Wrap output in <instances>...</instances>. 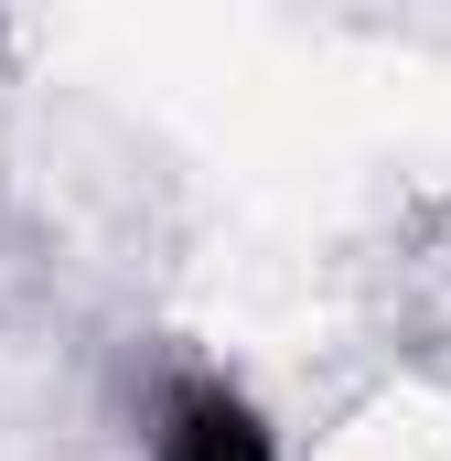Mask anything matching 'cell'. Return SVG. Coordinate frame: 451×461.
<instances>
[{
    "instance_id": "1",
    "label": "cell",
    "mask_w": 451,
    "mask_h": 461,
    "mask_svg": "<svg viewBox=\"0 0 451 461\" xmlns=\"http://www.w3.org/2000/svg\"><path fill=\"white\" fill-rule=\"evenodd\" d=\"M161 461H280L269 451V429H258V408L216 386V375H194V386H172V408H161Z\"/></svg>"
}]
</instances>
